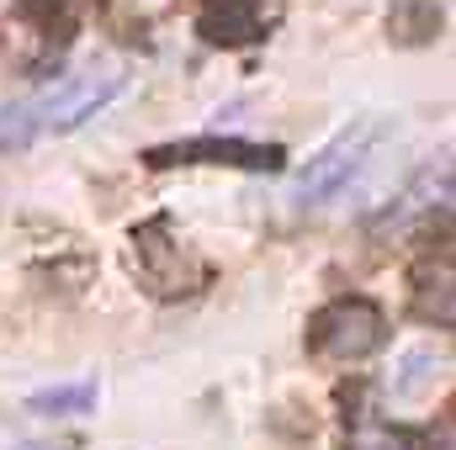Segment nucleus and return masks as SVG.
<instances>
[{"mask_svg": "<svg viewBox=\"0 0 456 450\" xmlns=\"http://www.w3.org/2000/svg\"><path fill=\"white\" fill-rule=\"evenodd\" d=\"M127 59H96L11 107H0V149H27L37 138L53 133H75L80 122H91L96 112H107L117 96L127 91Z\"/></svg>", "mask_w": 456, "mask_h": 450, "instance_id": "f257e3e1", "label": "nucleus"}, {"mask_svg": "<svg viewBox=\"0 0 456 450\" xmlns=\"http://www.w3.org/2000/svg\"><path fill=\"white\" fill-rule=\"evenodd\" d=\"M377 122H355V127H345L335 133L303 170H297V181H292V191H287V202L292 207H319V202H330V197H340L345 186L355 181V170L371 159V143H377Z\"/></svg>", "mask_w": 456, "mask_h": 450, "instance_id": "f03ea898", "label": "nucleus"}, {"mask_svg": "<svg viewBox=\"0 0 456 450\" xmlns=\"http://www.w3.org/2000/svg\"><path fill=\"white\" fill-rule=\"evenodd\" d=\"M382 344V308L366 302V297H345L330 302L319 318H314V350L324 360H366L371 350Z\"/></svg>", "mask_w": 456, "mask_h": 450, "instance_id": "7ed1b4c3", "label": "nucleus"}, {"mask_svg": "<svg viewBox=\"0 0 456 450\" xmlns=\"http://www.w3.org/2000/svg\"><path fill=\"white\" fill-rule=\"evenodd\" d=\"M239 165V170H281V149H265V143H239V138H197V143H170V149H154L149 165L154 170H170V165Z\"/></svg>", "mask_w": 456, "mask_h": 450, "instance_id": "20e7f679", "label": "nucleus"}, {"mask_svg": "<svg viewBox=\"0 0 456 450\" xmlns=\"http://www.w3.org/2000/svg\"><path fill=\"white\" fill-rule=\"evenodd\" d=\"M197 27H202V37L218 43V48H244V43H260L265 16H260L255 0H202Z\"/></svg>", "mask_w": 456, "mask_h": 450, "instance_id": "39448f33", "label": "nucleus"}, {"mask_svg": "<svg viewBox=\"0 0 456 450\" xmlns=\"http://www.w3.org/2000/svg\"><path fill=\"white\" fill-rule=\"evenodd\" d=\"M452 207V165L441 159L436 170H425L398 202H393V218H387V228H409V223H425L430 213H446Z\"/></svg>", "mask_w": 456, "mask_h": 450, "instance_id": "423d86ee", "label": "nucleus"}, {"mask_svg": "<svg viewBox=\"0 0 456 450\" xmlns=\"http://www.w3.org/2000/svg\"><path fill=\"white\" fill-rule=\"evenodd\" d=\"M96 5H102V0H27L21 11H27V21H32L48 43H64Z\"/></svg>", "mask_w": 456, "mask_h": 450, "instance_id": "0eeeda50", "label": "nucleus"}, {"mask_svg": "<svg viewBox=\"0 0 456 450\" xmlns=\"http://www.w3.org/2000/svg\"><path fill=\"white\" fill-rule=\"evenodd\" d=\"M419 313L436 318L441 329H452L456 308H452V260L446 254H441V265H425V276H419Z\"/></svg>", "mask_w": 456, "mask_h": 450, "instance_id": "6e6552de", "label": "nucleus"}, {"mask_svg": "<svg viewBox=\"0 0 456 450\" xmlns=\"http://www.w3.org/2000/svg\"><path fill=\"white\" fill-rule=\"evenodd\" d=\"M441 376H446V355H436V350H414V355H403L393 392H398V398H419V392H430Z\"/></svg>", "mask_w": 456, "mask_h": 450, "instance_id": "1a4fd4ad", "label": "nucleus"}, {"mask_svg": "<svg viewBox=\"0 0 456 450\" xmlns=\"http://www.w3.org/2000/svg\"><path fill=\"white\" fill-rule=\"evenodd\" d=\"M441 27V5L436 0H393V32L403 43H430Z\"/></svg>", "mask_w": 456, "mask_h": 450, "instance_id": "9d476101", "label": "nucleus"}, {"mask_svg": "<svg viewBox=\"0 0 456 450\" xmlns=\"http://www.w3.org/2000/svg\"><path fill=\"white\" fill-rule=\"evenodd\" d=\"M91 403H96V382H75V387L37 392V398H32V414H53V419H64V414H86Z\"/></svg>", "mask_w": 456, "mask_h": 450, "instance_id": "9b49d317", "label": "nucleus"}, {"mask_svg": "<svg viewBox=\"0 0 456 450\" xmlns=\"http://www.w3.org/2000/svg\"><path fill=\"white\" fill-rule=\"evenodd\" d=\"M345 450H419L403 430H387V424H355Z\"/></svg>", "mask_w": 456, "mask_h": 450, "instance_id": "f8f14e48", "label": "nucleus"}]
</instances>
